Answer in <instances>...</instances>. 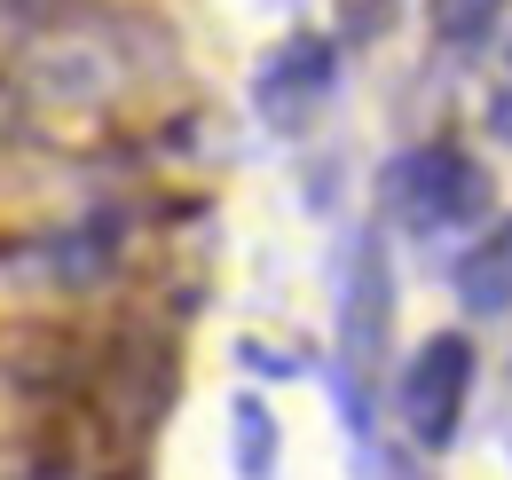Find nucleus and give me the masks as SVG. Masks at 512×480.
<instances>
[{
  "label": "nucleus",
  "mask_w": 512,
  "mask_h": 480,
  "mask_svg": "<svg viewBox=\"0 0 512 480\" xmlns=\"http://www.w3.org/2000/svg\"><path fill=\"white\" fill-rule=\"evenodd\" d=\"M497 134H505V142H512V95H505V103H497Z\"/></svg>",
  "instance_id": "nucleus-7"
},
{
  "label": "nucleus",
  "mask_w": 512,
  "mask_h": 480,
  "mask_svg": "<svg viewBox=\"0 0 512 480\" xmlns=\"http://www.w3.org/2000/svg\"><path fill=\"white\" fill-rule=\"evenodd\" d=\"M457 307L465 315H512V213L489 221L481 237L457 252Z\"/></svg>",
  "instance_id": "nucleus-4"
},
{
  "label": "nucleus",
  "mask_w": 512,
  "mask_h": 480,
  "mask_svg": "<svg viewBox=\"0 0 512 480\" xmlns=\"http://www.w3.org/2000/svg\"><path fill=\"white\" fill-rule=\"evenodd\" d=\"M465 402H473V339L465 331H434L418 355L402 362L394 410H402L418 449H449L457 425H465Z\"/></svg>",
  "instance_id": "nucleus-2"
},
{
  "label": "nucleus",
  "mask_w": 512,
  "mask_h": 480,
  "mask_svg": "<svg viewBox=\"0 0 512 480\" xmlns=\"http://www.w3.org/2000/svg\"><path fill=\"white\" fill-rule=\"evenodd\" d=\"M512 0H434V32H442V48H481L497 24H505Z\"/></svg>",
  "instance_id": "nucleus-6"
},
{
  "label": "nucleus",
  "mask_w": 512,
  "mask_h": 480,
  "mask_svg": "<svg viewBox=\"0 0 512 480\" xmlns=\"http://www.w3.org/2000/svg\"><path fill=\"white\" fill-rule=\"evenodd\" d=\"M331 87H339V48H331L323 32H292V40L253 71V111L276 126V134H300V126L323 111Z\"/></svg>",
  "instance_id": "nucleus-3"
},
{
  "label": "nucleus",
  "mask_w": 512,
  "mask_h": 480,
  "mask_svg": "<svg viewBox=\"0 0 512 480\" xmlns=\"http://www.w3.org/2000/svg\"><path fill=\"white\" fill-rule=\"evenodd\" d=\"M386 205H394L402 229H418V237H449V229H465V221L489 213V174H481L457 142H418L410 158H394V174H386Z\"/></svg>",
  "instance_id": "nucleus-1"
},
{
  "label": "nucleus",
  "mask_w": 512,
  "mask_h": 480,
  "mask_svg": "<svg viewBox=\"0 0 512 480\" xmlns=\"http://www.w3.org/2000/svg\"><path fill=\"white\" fill-rule=\"evenodd\" d=\"M229 457H237V480L276 473V410H268L260 394H237V402H229Z\"/></svg>",
  "instance_id": "nucleus-5"
}]
</instances>
